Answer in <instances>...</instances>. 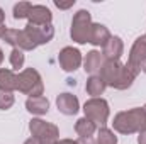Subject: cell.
I'll use <instances>...</instances> for the list:
<instances>
[{
	"label": "cell",
	"instance_id": "6da1fadb",
	"mask_svg": "<svg viewBox=\"0 0 146 144\" xmlns=\"http://www.w3.org/2000/svg\"><path fill=\"white\" fill-rule=\"evenodd\" d=\"M99 76L106 81L107 87L115 90H126L133 85L138 73L133 71L127 65H122L121 61H106Z\"/></svg>",
	"mask_w": 146,
	"mask_h": 144
},
{
	"label": "cell",
	"instance_id": "7a4b0ae2",
	"mask_svg": "<svg viewBox=\"0 0 146 144\" xmlns=\"http://www.w3.org/2000/svg\"><path fill=\"white\" fill-rule=\"evenodd\" d=\"M114 131L121 132V134H134V132H141L146 129V115L143 107H134L124 112H119L114 117Z\"/></svg>",
	"mask_w": 146,
	"mask_h": 144
},
{
	"label": "cell",
	"instance_id": "3957f363",
	"mask_svg": "<svg viewBox=\"0 0 146 144\" xmlns=\"http://www.w3.org/2000/svg\"><path fill=\"white\" fill-rule=\"evenodd\" d=\"M17 90L29 97H41L44 92V83L37 70L26 68L17 75Z\"/></svg>",
	"mask_w": 146,
	"mask_h": 144
},
{
	"label": "cell",
	"instance_id": "277c9868",
	"mask_svg": "<svg viewBox=\"0 0 146 144\" xmlns=\"http://www.w3.org/2000/svg\"><path fill=\"white\" fill-rule=\"evenodd\" d=\"M92 15L88 10L82 9L73 15L72 20V29H70V36L75 42L78 44H87L90 39V31H92Z\"/></svg>",
	"mask_w": 146,
	"mask_h": 144
},
{
	"label": "cell",
	"instance_id": "5b68a950",
	"mask_svg": "<svg viewBox=\"0 0 146 144\" xmlns=\"http://www.w3.org/2000/svg\"><path fill=\"white\" fill-rule=\"evenodd\" d=\"M29 131H31V137L37 139L41 144H54L60 137V129L54 124L46 122L42 119H31Z\"/></svg>",
	"mask_w": 146,
	"mask_h": 144
},
{
	"label": "cell",
	"instance_id": "8992f818",
	"mask_svg": "<svg viewBox=\"0 0 146 144\" xmlns=\"http://www.w3.org/2000/svg\"><path fill=\"white\" fill-rule=\"evenodd\" d=\"M83 112H85V117L87 119H90L95 126H100V127H104L106 124H107V120H109V104H107V100H104V98H90V100H87L85 102V105H83Z\"/></svg>",
	"mask_w": 146,
	"mask_h": 144
},
{
	"label": "cell",
	"instance_id": "52a82bcc",
	"mask_svg": "<svg viewBox=\"0 0 146 144\" xmlns=\"http://www.w3.org/2000/svg\"><path fill=\"white\" fill-rule=\"evenodd\" d=\"M7 44H10L12 48H17V49H22V51H33L36 49L37 46L34 44V41L29 37V34L22 29H7L5 36L2 37Z\"/></svg>",
	"mask_w": 146,
	"mask_h": 144
},
{
	"label": "cell",
	"instance_id": "ba28073f",
	"mask_svg": "<svg viewBox=\"0 0 146 144\" xmlns=\"http://www.w3.org/2000/svg\"><path fill=\"white\" fill-rule=\"evenodd\" d=\"M58 63L61 66V70L65 71H75L80 68V65L83 63V58H82V53L73 48V46H66L60 51L58 54Z\"/></svg>",
	"mask_w": 146,
	"mask_h": 144
},
{
	"label": "cell",
	"instance_id": "9c48e42d",
	"mask_svg": "<svg viewBox=\"0 0 146 144\" xmlns=\"http://www.w3.org/2000/svg\"><path fill=\"white\" fill-rule=\"evenodd\" d=\"M143 61H146V34L145 36H139L134 41V44H133V48L129 51V58H127V63L126 65L133 71H136L139 75V71H141V63Z\"/></svg>",
	"mask_w": 146,
	"mask_h": 144
},
{
	"label": "cell",
	"instance_id": "30bf717a",
	"mask_svg": "<svg viewBox=\"0 0 146 144\" xmlns=\"http://www.w3.org/2000/svg\"><path fill=\"white\" fill-rule=\"evenodd\" d=\"M24 31L29 34V37L34 41L36 46H41V44H48L53 36H54V27L51 24L48 26H34V24H27L24 27Z\"/></svg>",
	"mask_w": 146,
	"mask_h": 144
},
{
	"label": "cell",
	"instance_id": "8fae6325",
	"mask_svg": "<svg viewBox=\"0 0 146 144\" xmlns=\"http://www.w3.org/2000/svg\"><path fill=\"white\" fill-rule=\"evenodd\" d=\"M124 53V42L117 36H110V39L102 48V56L106 61H119Z\"/></svg>",
	"mask_w": 146,
	"mask_h": 144
},
{
	"label": "cell",
	"instance_id": "7c38bea8",
	"mask_svg": "<svg viewBox=\"0 0 146 144\" xmlns=\"http://www.w3.org/2000/svg\"><path fill=\"white\" fill-rule=\"evenodd\" d=\"M56 107L65 115H75L80 110V102L73 93L65 92V93H60L56 97Z\"/></svg>",
	"mask_w": 146,
	"mask_h": 144
},
{
	"label": "cell",
	"instance_id": "4fadbf2b",
	"mask_svg": "<svg viewBox=\"0 0 146 144\" xmlns=\"http://www.w3.org/2000/svg\"><path fill=\"white\" fill-rule=\"evenodd\" d=\"M104 63H106V59H104L102 53L97 51V49H92V51L87 53V56L83 59V70H85V73H88L90 76H94V75L100 73Z\"/></svg>",
	"mask_w": 146,
	"mask_h": 144
},
{
	"label": "cell",
	"instance_id": "5bb4252c",
	"mask_svg": "<svg viewBox=\"0 0 146 144\" xmlns=\"http://www.w3.org/2000/svg\"><path fill=\"white\" fill-rule=\"evenodd\" d=\"M27 19H29V24H34V26H48L53 20V14H51V10L46 5H33Z\"/></svg>",
	"mask_w": 146,
	"mask_h": 144
},
{
	"label": "cell",
	"instance_id": "9a60e30c",
	"mask_svg": "<svg viewBox=\"0 0 146 144\" xmlns=\"http://www.w3.org/2000/svg\"><path fill=\"white\" fill-rule=\"evenodd\" d=\"M110 39L109 29L104 24H92V31H90V39L88 42L92 46H106V42Z\"/></svg>",
	"mask_w": 146,
	"mask_h": 144
},
{
	"label": "cell",
	"instance_id": "2e32d148",
	"mask_svg": "<svg viewBox=\"0 0 146 144\" xmlns=\"http://www.w3.org/2000/svg\"><path fill=\"white\" fill-rule=\"evenodd\" d=\"M26 108H27V112H31L33 115H44V114H48V110H49V102H48V98L46 97H29L27 100H26Z\"/></svg>",
	"mask_w": 146,
	"mask_h": 144
},
{
	"label": "cell",
	"instance_id": "e0dca14e",
	"mask_svg": "<svg viewBox=\"0 0 146 144\" xmlns=\"http://www.w3.org/2000/svg\"><path fill=\"white\" fill-rule=\"evenodd\" d=\"M106 88H107V85H106V81H104L99 75L90 76V78L87 80V85H85V90H87V93H88L92 98H99V97L106 92Z\"/></svg>",
	"mask_w": 146,
	"mask_h": 144
},
{
	"label": "cell",
	"instance_id": "ac0fdd59",
	"mask_svg": "<svg viewBox=\"0 0 146 144\" xmlns=\"http://www.w3.org/2000/svg\"><path fill=\"white\" fill-rule=\"evenodd\" d=\"M0 90H3V92L17 90V75L12 70L0 68Z\"/></svg>",
	"mask_w": 146,
	"mask_h": 144
},
{
	"label": "cell",
	"instance_id": "d6986e66",
	"mask_svg": "<svg viewBox=\"0 0 146 144\" xmlns=\"http://www.w3.org/2000/svg\"><path fill=\"white\" fill-rule=\"evenodd\" d=\"M75 132H76L80 137H90V136H94V134L97 132V126H95L90 119L82 117V119H78L76 124H75Z\"/></svg>",
	"mask_w": 146,
	"mask_h": 144
},
{
	"label": "cell",
	"instance_id": "ffe728a7",
	"mask_svg": "<svg viewBox=\"0 0 146 144\" xmlns=\"http://www.w3.org/2000/svg\"><path fill=\"white\" fill-rule=\"evenodd\" d=\"M95 143L97 144H117V136L114 134V131H110L107 127H100V129H97Z\"/></svg>",
	"mask_w": 146,
	"mask_h": 144
},
{
	"label": "cell",
	"instance_id": "44dd1931",
	"mask_svg": "<svg viewBox=\"0 0 146 144\" xmlns=\"http://www.w3.org/2000/svg\"><path fill=\"white\" fill-rule=\"evenodd\" d=\"M31 7H33L31 2H19V3H15L14 5V19L15 20L27 19V15L31 12Z\"/></svg>",
	"mask_w": 146,
	"mask_h": 144
},
{
	"label": "cell",
	"instance_id": "7402d4cb",
	"mask_svg": "<svg viewBox=\"0 0 146 144\" xmlns=\"http://www.w3.org/2000/svg\"><path fill=\"white\" fill-rule=\"evenodd\" d=\"M24 61H26L24 51L14 48V49L10 51V65H12V68H14V70H21V68L24 66Z\"/></svg>",
	"mask_w": 146,
	"mask_h": 144
},
{
	"label": "cell",
	"instance_id": "603a6c76",
	"mask_svg": "<svg viewBox=\"0 0 146 144\" xmlns=\"http://www.w3.org/2000/svg\"><path fill=\"white\" fill-rule=\"evenodd\" d=\"M15 98H14V93L12 92H3L0 90V110H9V108L14 105Z\"/></svg>",
	"mask_w": 146,
	"mask_h": 144
},
{
	"label": "cell",
	"instance_id": "cb8c5ba5",
	"mask_svg": "<svg viewBox=\"0 0 146 144\" xmlns=\"http://www.w3.org/2000/svg\"><path fill=\"white\" fill-rule=\"evenodd\" d=\"M54 5L58 7V9H63V10H66V9H70V7H73L75 5V0H70V2H54Z\"/></svg>",
	"mask_w": 146,
	"mask_h": 144
},
{
	"label": "cell",
	"instance_id": "d4e9b609",
	"mask_svg": "<svg viewBox=\"0 0 146 144\" xmlns=\"http://www.w3.org/2000/svg\"><path fill=\"white\" fill-rule=\"evenodd\" d=\"M78 144H97L95 143V139L90 136V137H78V141H76Z\"/></svg>",
	"mask_w": 146,
	"mask_h": 144
},
{
	"label": "cell",
	"instance_id": "484cf974",
	"mask_svg": "<svg viewBox=\"0 0 146 144\" xmlns=\"http://www.w3.org/2000/svg\"><path fill=\"white\" fill-rule=\"evenodd\" d=\"M138 144H146V129L139 132V136H138Z\"/></svg>",
	"mask_w": 146,
	"mask_h": 144
},
{
	"label": "cell",
	"instance_id": "4316f807",
	"mask_svg": "<svg viewBox=\"0 0 146 144\" xmlns=\"http://www.w3.org/2000/svg\"><path fill=\"white\" fill-rule=\"evenodd\" d=\"M54 144H78V143L73 141V139H58Z\"/></svg>",
	"mask_w": 146,
	"mask_h": 144
},
{
	"label": "cell",
	"instance_id": "83f0119b",
	"mask_svg": "<svg viewBox=\"0 0 146 144\" xmlns=\"http://www.w3.org/2000/svg\"><path fill=\"white\" fill-rule=\"evenodd\" d=\"M24 144H41L37 139H34V137H29V139H26L24 141Z\"/></svg>",
	"mask_w": 146,
	"mask_h": 144
},
{
	"label": "cell",
	"instance_id": "f1b7e54d",
	"mask_svg": "<svg viewBox=\"0 0 146 144\" xmlns=\"http://www.w3.org/2000/svg\"><path fill=\"white\" fill-rule=\"evenodd\" d=\"M5 32H7V27H5V24H2V26H0V37L5 36Z\"/></svg>",
	"mask_w": 146,
	"mask_h": 144
},
{
	"label": "cell",
	"instance_id": "f546056e",
	"mask_svg": "<svg viewBox=\"0 0 146 144\" xmlns=\"http://www.w3.org/2000/svg\"><path fill=\"white\" fill-rule=\"evenodd\" d=\"M3 20H5V14H3V10L0 9V26L3 24Z\"/></svg>",
	"mask_w": 146,
	"mask_h": 144
},
{
	"label": "cell",
	"instance_id": "4dcf8cb0",
	"mask_svg": "<svg viewBox=\"0 0 146 144\" xmlns=\"http://www.w3.org/2000/svg\"><path fill=\"white\" fill-rule=\"evenodd\" d=\"M141 71L146 73V61H143V63H141Z\"/></svg>",
	"mask_w": 146,
	"mask_h": 144
},
{
	"label": "cell",
	"instance_id": "1f68e13d",
	"mask_svg": "<svg viewBox=\"0 0 146 144\" xmlns=\"http://www.w3.org/2000/svg\"><path fill=\"white\" fill-rule=\"evenodd\" d=\"M2 63H3V51L0 49V65H2Z\"/></svg>",
	"mask_w": 146,
	"mask_h": 144
},
{
	"label": "cell",
	"instance_id": "d6a6232c",
	"mask_svg": "<svg viewBox=\"0 0 146 144\" xmlns=\"http://www.w3.org/2000/svg\"><path fill=\"white\" fill-rule=\"evenodd\" d=\"M143 110H145V115H146V104H145V107H143Z\"/></svg>",
	"mask_w": 146,
	"mask_h": 144
}]
</instances>
